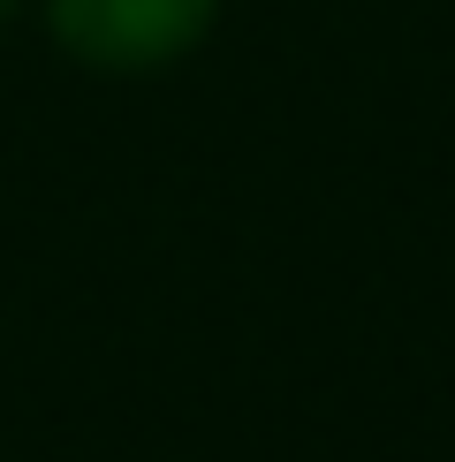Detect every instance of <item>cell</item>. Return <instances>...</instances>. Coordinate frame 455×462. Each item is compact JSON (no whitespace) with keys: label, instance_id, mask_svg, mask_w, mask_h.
Returning <instances> with one entry per match:
<instances>
[{"label":"cell","instance_id":"obj_2","mask_svg":"<svg viewBox=\"0 0 455 462\" xmlns=\"http://www.w3.org/2000/svg\"><path fill=\"white\" fill-rule=\"evenodd\" d=\"M8 8H15V0H0V15H8Z\"/></svg>","mask_w":455,"mask_h":462},{"label":"cell","instance_id":"obj_1","mask_svg":"<svg viewBox=\"0 0 455 462\" xmlns=\"http://www.w3.org/2000/svg\"><path fill=\"white\" fill-rule=\"evenodd\" d=\"M205 15H213V0H53V31L69 38V53L99 69L175 61L205 31Z\"/></svg>","mask_w":455,"mask_h":462}]
</instances>
